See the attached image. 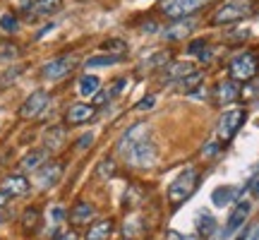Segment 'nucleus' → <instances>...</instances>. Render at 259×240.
Returning a JSON list of instances; mask_svg holds the SVG:
<instances>
[{
  "label": "nucleus",
  "instance_id": "41",
  "mask_svg": "<svg viewBox=\"0 0 259 240\" xmlns=\"http://www.w3.org/2000/svg\"><path fill=\"white\" fill-rule=\"evenodd\" d=\"M10 202V194L5 192V190H0V207H3V209H5V204Z\"/></svg>",
  "mask_w": 259,
  "mask_h": 240
},
{
  "label": "nucleus",
  "instance_id": "32",
  "mask_svg": "<svg viewBox=\"0 0 259 240\" xmlns=\"http://www.w3.org/2000/svg\"><path fill=\"white\" fill-rule=\"evenodd\" d=\"M101 48H106V51H118V53H122V51H125L127 46H125L122 41H118V38H113V41H106Z\"/></svg>",
  "mask_w": 259,
  "mask_h": 240
},
{
  "label": "nucleus",
  "instance_id": "14",
  "mask_svg": "<svg viewBox=\"0 0 259 240\" xmlns=\"http://www.w3.org/2000/svg\"><path fill=\"white\" fill-rule=\"evenodd\" d=\"M0 190H5L10 197H24L29 192V180L24 176H8L0 185Z\"/></svg>",
  "mask_w": 259,
  "mask_h": 240
},
{
  "label": "nucleus",
  "instance_id": "24",
  "mask_svg": "<svg viewBox=\"0 0 259 240\" xmlns=\"http://www.w3.org/2000/svg\"><path fill=\"white\" fill-rule=\"evenodd\" d=\"M233 197H235V190H233V187H219V190H213L211 202L216 204V207H226Z\"/></svg>",
  "mask_w": 259,
  "mask_h": 240
},
{
  "label": "nucleus",
  "instance_id": "1",
  "mask_svg": "<svg viewBox=\"0 0 259 240\" xmlns=\"http://www.w3.org/2000/svg\"><path fill=\"white\" fill-rule=\"evenodd\" d=\"M118 151L127 158L132 166L147 168L156 161V144L149 137V128L144 123H137L125 132V137L118 144Z\"/></svg>",
  "mask_w": 259,
  "mask_h": 240
},
{
  "label": "nucleus",
  "instance_id": "31",
  "mask_svg": "<svg viewBox=\"0 0 259 240\" xmlns=\"http://www.w3.org/2000/svg\"><path fill=\"white\" fill-rule=\"evenodd\" d=\"M125 84H127L125 79H118V82H113L106 92H108V96H111V99H115V96H120V92L125 89Z\"/></svg>",
  "mask_w": 259,
  "mask_h": 240
},
{
  "label": "nucleus",
  "instance_id": "20",
  "mask_svg": "<svg viewBox=\"0 0 259 240\" xmlns=\"http://www.w3.org/2000/svg\"><path fill=\"white\" fill-rule=\"evenodd\" d=\"M24 70H27V65H12V67H8V70H3V72H0V89H5V87H10V84H15Z\"/></svg>",
  "mask_w": 259,
  "mask_h": 240
},
{
  "label": "nucleus",
  "instance_id": "28",
  "mask_svg": "<svg viewBox=\"0 0 259 240\" xmlns=\"http://www.w3.org/2000/svg\"><path fill=\"white\" fill-rule=\"evenodd\" d=\"M213 226H216V221H213V216H209V214L199 219V233H202V235H211Z\"/></svg>",
  "mask_w": 259,
  "mask_h": 240
},
{
  "label": "nucleus",
  "instance_id": "23",
  "mask_svg": "<svg viewBox=\"0 0 259 240\" xmlns=\"http://www.w3.org/2000/svg\"><path fill=\"white\" fill-rule=\"evenodd\" d=\"M63 139H65L63 128H51L46 132V149H51V151H58V149L63 147Z\"/></svg>",
  "mask_w": 259,
  "mask_h": 240
},
{
  "label": "nucleus",
  "instance_id": "30",
  "mask_svg": "<svg viewBox=\"0 0 259 240\" xmlns=\"http://www.w3.org/2000/svg\"><path fill=\"white\" fill-rule=\"evenodd\" d=\"M168 56H170V53H156L154 58H149V60H147V67H158V65H166L168 63Z\"/></svg>",
  "mask_w": 259,
  "mask_h": 240
},
{
  "label": "nucleus",
  "instance_id": "11",
  "mask_svg": "<svg viewBox=\"0 0 259 240\" xmlns=\"http://www.w3.org/2000/svg\"><path fill=\"white\" fill-rule=\"evenodd\" d=\"M63 10V0H34L31 8L27 10L29 19H38V17H48V15H56Z\"/></svg>",
  "mask_w": 259,
  "mask_h": 240
},
{
  "label": "nucleus",
  "instance_id": "3",
  "mask_svg": "<svg viewBox=\"0 0 259 240\" xmlns=\"http://www.w3.org/2000/svg\"><path fill=\"white\" fill-rule=\"evenodd\" d=\"M197 183H199V171H197V168H187V171H183V173L170 183V187H168V202L173 204V207L183 204L187 197L194 192Z\"/></svg>",
  "mask_w": 259,
  "mask_h": 240
},
{
  "label": "nucleus",
  "instance_id": "38",
  "mask_svg": "<svg viewBox=\"0 0 259 240\" xmlns=\"http://www.w3.org/2000/svg\"><path fill=\"white\" fill-rule=\"evenodd\" d=\"M151 106H154V96H147V99H142L137 103V108H151Z\"/></svg>",
  "mask_w": 259,
  "mask_h": 240
},
{
  "label": "nucleus",
  "instance_id": "29",
  "mask_svg": "<svg viewBox=\"0 0 259 240\" xmlns=\"http://www.w3.org/2000/svg\"><path fill=\"white\" fill-rule=\"evenodd\" d=\"M199 79H202V74H199V72H190L187 77H183V79H180V89H185V92H192V87L199 82Z\"/></svg>",
  "mask_w": 259,
  "mask_h": 240
},
{
  "label": "nucleus",
  "instance_id": "10",
  "mask_svg": "<svg viewBox=\"0 0 259 240\" xmlns=\"http://www.w3.org/2000/svg\"><path fill=\"white\" fill-rule=\"evenodd\" d=\"M94 113H96V108L89 103H72L65 113V123L67 125H82V123H89L94 118Z\"/></svg>",
  "mask_w": 259,
  "mask_h": 240
},
{
  "label": "nucleus",
  "instance_id": "27",
  "mask_svg": "<svg viewBox=\"0 0 259 240\" xmlns=\"http://www.w3.org/2000/svg\"><path fill=\"white\" fill-rule=\"evenodd\" d=\"M17 27H19V19L15 17V15H3L0 17V29L3 31H8V34H12V31H17Z\"/></svg>",
  "mask_w": 259,
  "mask_h": 240
},
{
  "label": "nucleus",
  "instance_id": "33",
  "mask_svg": "<svg viewBox=\"0 0 259 240\" xmlns=\"http://www.w3.org/2000/svg\"><path fill=\"white\" fill-rule=\"evenodd\" d=\"M111 101V96H108V92H96V96H94V106H103V103Z\"/></svg>",
  "mask_w": 259,
  "mask_h": 240
},
{
  "label": "nucleus",
  "instance_id": "43",
  "mask_svg": "<svg viewBox=\"0 0 259 240\" xmlns=\"http://www.w3.org/2000/svg\"><path fill=\"white\" fill-rule=\"evenodd\" d=\"M252 190H254V194H257V197H259V178H257V183L252 185Z\"/></svg>",
  "mask_w": 259,
  "mask_h": 240
},
{
  "label": "nucleus",
  "instance_id": "46",
  "mask_svg": "<svg viewBox=\"0 0 259 240\" xmlns=\"http://www.w3.org/2000/svg\"><path fill=\"white\" fill-rule=\"evenodd\" d=\"M187 240H190V238H187Z\"/></svg>",
  "mask_w": 259,
  "mask_h": 240
},
{
  "label": "nucleus",
  "instance_id": "39",
  "mask_svg": "<svg viewBox=\"0 0 259 240\" xmlns=\"http://www.w3.org/2000/svg\"><path fill=\"white\" fill-rule=\"evenodd\" d=\"M197 58H199L202 63H209V60H211V51H209V48H204V51H202V53H199Z\"/></svg>",
  "mask_w": 259,
  "mask_h": 240
},
{
  "label": "nucleus",
  "instance_id": "7",
  "mask_svg": "<svg viewBox=\"0 0 259 240\" xmlns=\"http://www.w3.org/2000/svg\"><path fill=\"white\" fill-rule=\"evenodd\" d=\"M48 101H51V96H48V92H44V89H38V92H34L31 96H29L27 101L22 103V108H19V115L24 120H34L38 118L41 113L48 108Z\"/></svg>",
  "mask_w": 259,
  "mask_h": 240
},
{
  "label": "nucleus",
  "instance_id": "21",
  "mask_svg": "<svg viewBox=\"0 0 259 240\" xmlns=\"http://www.w3.org/2000/svg\"><path fill=\"white\" fill-rule=\"evenodd\" d=\"M99 87H101V79L96 74H84L82 79H79V94L82 96H94V94L99 92Z\"/></svg>",
  "mask_w": 259,
  "mask_h": 240
},
{
  "label": "nucleus",
  "instance_id": "25",
  "mask_svg": "<svg viewBox=\"0 0 259 240\" xmlns=\"http://www.w3.org/2000/svg\"><path fill=\"white\" fill-rule=\"evenodd\" d=\"M122 60V53H113V56H96V58H89L87 65L89 67H106V65H115Z\"/></svg>",
  "mask_w": 259,
  "mask_h": 240
},
{
  "label": "nucleus",
  "instance_id": "40",
  "mask_svg": "<svg viewBox=\"0 0 259 240\" xmlns=\"http://www.w3.org/2000/svg\"><path fill=\"white\" fill-rule=\"evenodd\" d=\"M166 240H187V238H183L180 233H176V231H168L166 233Z\"/></svg>",
  "mask_w": 259,
  "mask_h": 240
},
{
  "label": "nucleus",
  "instance_id": "4",
  "mask_svg": "<svg viewBox=\"0 0 259 240\" xmlns=\"http://www.w3.org/2000/svg\"><path fill=\"white\" fill-rule=\"evenodd\" d=\"M228 72L235 82H250L254 79L259 72V58L257 53H252V51H245L240 56H235L231 60V67H228Z\"/></svg>",
  "mask_w": 259,
  "mask_h": 240
},
{
  "label": "nucleus",
  "instance_id": "15",
  "mask_svg": "<svg viewBox=\"0 0 259 240\" xmlns=\"http://www.w3.org/2000/svg\"><path fill=\"white\" fill-rule=\"evenodd\" d=\"M216 96H219V101L221 103H231L235 101L238 96H240V84L235 82V79H226L216 87Z\"/></svg>",
  "mask_w": 259,
  "mask_h": 240
},
{
  "label": "nucleus",
  "instance_id": "18",
  "mask_svg": "<svg viewBox=\"0 0 259 240\" xmlns=\"http://www.w3.org/2000/svg\"><path fill=\"white\" fill-rule=\"evenodd\" d=\"M46 149H34V151H29L27 156L19 161V168L22 171H36V168H41L44 164H46Z\"/></svg>",
  "mask_w": 259,
  "mask_h": 240
},
{
  "label": "nucleus",
  "instance_id": "37",
  "mask_svg": "<svg viewBox=\"0 0 259 240\" xmlns=\"http://www.w3.org/2000/svg\"><path fill=\"white\" fill-rule=\"evenodd\" d=\"M56 240H77V233L74 231H65V233H58Z\"/></svg>",
  "mask_w": 259,
  "mask_h": 240
},
{
  "label": "nucleus",
  "instance_id": "22",
  "mask_svg": "<svg viewBox=\"0 0 259 240\" xmlns=\"http://www.w3.org/2000/svg\"><path fill=\"white\" fill-rule=\"evenodd\" d=\"M38 221H41V214H38L36 207H29L24 216H22V228L27 233H34L38 228Z\"/></svg>",
  "mask_w": 259,
  "mask_h": 240
},
{
  "label": "nucleus",
  "instance_id": "17",
  "mask_svg": "<svg viewBox=\"0 0 259 240\" xmlns=\"http://www.w3.org/2000/svg\"><path fill=\"white\" fill-rule=\"evenodd\" d=\"M111 233H113V221L111 219H101V221H96L92 228L87 231V238L84 240H108Z\"/></svg>",
  "mask_w": 259,
  "mask_h": 240
},
{
  "label": "nucleus",
  "instance_id": "35",
  "mask_svg": "<svg viewBox=\"0 0 259 240\" xmlns=\"http://www.w3.org/2000/svg\"><path fill=\"white\" fill-rule=\"evenodd\" d=\"M216 154H219V144H216V142H211V144H206V147H204V156L206 158L216 156Z\"/></svg>",
  "mask_w": 259,
  "mask_h": 240
},
{
  "label": "nucleus",
  "instance_id": "12",
  "mask_svg": "<svg viewBox=\"0 0 259 240\" xmlns=\"http://www.w3.org/2000/svg\"><path fill=\"white\" fill-rule=\"evenodd\" d=\"M250 209H252V204H250V202H240L238 207H235V209H233L231 219H228V226H226V231H223V238L233 235V233L238 231L242 223L247 221V216H250Z\"/></svg>",
  "mask_w": 259,
  "mask_h": 240
},
{
  "label": "nucleus",
  "instance_id": "5",
  "mask_svg": "<svg viewBox=\"0 0 259 240\" xmlns=\"http://www.w3.org/2000/svg\"><path fill=\"white\" fill-rule=\"evenodd\" d=\"M245 108H231V111H226L219 120V137L223 142H228V139L235 137V132L240 130V125L245 123Z\"/></svg>",
  "mask_w": 259,
  "mask_h": 240
},
{
  "label": "nucleus",
  "instance_id": "26",
  "mask_svg": "<svg viewBox=\"0 0 259 240\" xmlns=\"http://www.w3.org/2000/svg\"><path fill=\"white\" fill-rule=\"evenodd\" d=\"M113 173H115V164H113V158H103L101 164L96 166V178H101V180L113 178Z\"/></svg>",
  "mask_w": 259,
  "mask_h": 240
},
{
  "label": "nucleus",
  "instance_id": "2",
  "mask_svg": "<svg viewBox=\"0 0 259 240\" xmlns=\"http://www.w3.org/2000/svg\"><path fill=\"white\" fill-rule=\"evenodd\" d=\"M257 10V0H226L219 8L213 10L211 15V24L213 27H221V24H235L242 22L254 15Z\"/></svg>",
  "mask_w": 259,
  "mask_h": 240
},
{
  "label": "nucleus",
  "instance_id": "34",
  "mask_svg": "<svg viewBox=\"0 0 259 240\" xmlns=\"http://www.w3.org/2000/svg\"><path fill=\"white\" fill-rule=\"evenodd\" d=\"M204 48H206V44H204V41H194V44H190V48H187V51H190V56H197V53H202Z\"/></svg>",
  "mask_w": 259,
  "mask_h": 240
},
{
  "label": "nucleus",
  "instance_id": "44",
  "mask_svg": "<svg viewBox=\"0 0 259 240\" xmlns=\"http://www.w3.org/2000/svg\"><path fill=\"white\" fill-rule=\"evenodd\" d=\"M5 216H8V214H5V209L0 207V221H5Z\"/></svg>",
  "mask_w": 259,
  "mask_h": 240
},
{
  "label": "nucleus",
  "instance_id": "6",
  "mask_svg": "<svg viewBox=\"0 0 259 240\" xmlns=\"http://www.w3.org/2000/svg\"><path fill=\"white\" fill-rule=\"evenodd\" d=\"M77 63H79L77 56H60V58H56V60H51V63L44 65V67H41V74H44L46 79H63V77H67V74L77 67Z\"/></svg>",
  "mask_w": 259,
  "mask_h": 240
},
{
  "label": "nucleus",
  "instance_id": "19",
  "mask_svg": "<svg viewBox=\"0 0 259 240\" xmlns=\"http://www.w3.org/2000/svg\"><path fill=\"white\" fill-rule=\"evenodd\" d=\"M192 31V19H187V22H176L173 27H168L166 31H163V38L166 41H178V38L187 36Z\"/></svg>",
  "mask_w": 259,
  "mask_h": 240
},
{
  "label": "nucleus",
  "instance_id": "45",
  "mask_svg": "<svg viewBox=\"0 0 259 240\" xmlns=\"http://www.w3.org/2000/svg\"><path fill=\"white\" fill-rule=\"evenodd\" d=\"M247 233H250V231L245 228V231H242V235H240V238H238V240H245V238H247Z\"/></svg>",
  "mask_w": 259,
  "mask_h": 240
},
{
  "label": "nucleus",
  "instance_id": "13",
  "mask_svg": "<svg viewBox=\"0 0 259 240\" xmlns=\"http://www.w3.org/2000/svg\"><path fill=\"white\" fill-rule=\"evenodd\" d=\"M36 173H38V185H41V187H51V185L60 178V173H63V164H60V161L44 164L41 168H36Z\"/></svg>",
  "mask_w": 259,
  "mask_h": 240
},
{
  "label": "nucleus",
  "instance_id": "9",
  "mask_svg": "<svg viewBox=\"0 0 259 240\" xmlns=\"http://www.w3.org/2000/svg\"><path fill=\"white\" fill-rule=\"evenodd\" d=\"M190 72H194V65L187 63V60H180V63H166L161 67V82H176V79H183Z\"/></svg>",
  "mask_w": 259,
  "mask_h": 240
},
{
  "label": "nucleus",
  "instance_id": "36",
  "mask_svg": "<svg viewBox=\"0 0 259 240\" xmlns=\"http://www.w3.org/2000/svg\"><path fill=\"white\" fill-rule=\"evenodd\" d=\"M92 142H94V135L89 132V135H84V137L79 139V142H77V149H87L89 144H92Z\"/></svg>",
  "mask_w": 259,
  "mask_h": 240
},
{
  "label": "nucleus",
  "instance_id": "16",
  "mask_svg": "<svg viewBox=\"0 0 259 240\" xmlns=\"http://www.w3.org/2000/svg\"><path fill=\"white\" fill-rule=\"evenodd\" d=\"M94 216V207L89 202H77L74 204V209L70 212V221L72 226H84V223H89Z\"/></svg>",
  "mask_w": 259,
  "mask_h": 240
},
{
  "label": "nucleus",
  "instance_id": "8",
  "mask_svg": "<svg viewBox=\"0 0 259 240\" xmlns=\"http://www.w3.org/2000/svg\"><path fill=\"white\" fill-rule=\"evenodd\" d=\"M206 3V0H163V15L166 17H173V19H180V17H187L192 15L194 10H199Z\"/></svg>",
  "mask_w": 259,
  "mask_h": 240
},
{
  "label": "nucleus",
  "instance_id": "42",
  "mask_svg": "<svg viewBox=\"0 0 259 240\" xmlns=\"http://www.w3.org/2000/svg\"><path fill=\"white\" fill-rule=\"evenodd\" d=\"M53 216H56L58 221H60V219H63V216H65V212H63V209H56V212H53Z\"/></svg>",
  "mask_w": 259,
  "mask_h": 240
}]
</instances>
